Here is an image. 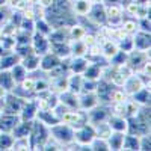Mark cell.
I'll use <instances>...</instances> for the list:
<instances>
[{
  "mask_svg": "<svg viewBox=\"0 0 151 151\" xmlns=\"http://www.w3.org/2000/svg\"><path fill=\"white\" fill-rule=\"evenodd\" d=\"M48 133L52 134L62 147H65L67 144L74 141V129L71 125L62 122V121L52 125V127H48Z\"/></svg>",
  "mask_w": 151,
  "mask_h": 151,
  "instance_id": "1",
  "label": "cell"
},
{
  "mask_svg": "<svg viewBox=\"0 0 151 151\" xmlns=\"http://www.w3.org/2000/svg\"><path fill=\"white\" fill-rule=\"evenodd\" d=\"M110 104L109 103H98L95 107H92L91 110L86 112L88 115V122L91 125H98V124H103L107 121V118L110 116Z\"/></svg>",
  "mask_w": 151,
  "mask_h": 151,
  "instance_id": "2",
  "label": "cell"
},
{
  "mask_svg": "<svg viewBox=\"0 0 151 151\" xmlns=\"http://www.w3.org/2000/svg\"><path fill=\"white\" fill-rule=\"evenodd\" d=\"M94 137H95V129L89 122L74 129V141L79 145H89Z\"/></svg>",
  "mask_w": 151,
  "mask_h": 151,
  "instance_id": "3",
  "label": "cell"
},
{
  "mask_svg": "<svg viewBox=\"0 0 151 151\" xmlns=\"http://www.w3.org/2000/svg\"><path fill=\"white\" fill-rule=\"evenodd\" d=\"M85 17L89 20L91 23H94L95 26H98V27H100V26H104L106 20H107L104 5H103V3H92L89 12H88Z\"/></svg>",
  "mask_w": 151,
  "mask_h": 151,
  "instance_id": "4",
  "label": "cell"
},
{
  "mask_svg": "<svg viewBox=\"0 0 151 151\" xmlns=\"http://www.w3.org/2000/svg\"><path fill=\"white\" fill-rule=\"evenodd\" d=\"M30 44H32L33 53L38 55V56H42L47 52H50V41H48V38L45 35H41V33L35 32L32 35V42Z\"/></svg>",
  "mask_w": 151,
  "mask_h": 151,
  "instance_id": "5",
  "label": "cell"
},
{
  "mask_svg": "<svg viewBox=\"0 0 151 151\" xmlns=\"http://www.w3.org/2000/svg\"><path fill=\"white\" fill-rule=\"evenodd\" d=\"M121 88H124L122 91L127 94L129 97H132L134 92L139 91L141 88H144V83H142V80H141L139 76H137L136 73H133L132 76H129V77L125 79V82H124V85H122Z\"/></svg>",
  "mask_w": 151,
  "mask_h": 151,
  "instance_id": "6",
  "label": "cell"
},
{
  "mask_svg": "<svg viewBox=\"0 0 151 151\" xmlns=\"http://www.w3.org/2000/svg\"><path fill=\"white\" fill-rule=\"evenodd\" d=\"M59 64H60V59H59L55 53H52V52H47L45 55L40 56V70L44 71V73L52 71V70L56 68Z\"/></svg>",
  "mask_w": 151,
  "mask_h": 151,
  "instance_id": "7",
  "label": "cell"
},
{
  "mask_svg": "<svg viewBox=\"0 0 151 151\" xmlns=\"http://www.w3.org/2000/svg\"><path fill=\"white\" fill-rule=\"evenodd\" d=\"M40 122H42L47 127H52V125L60 122L59 116L55 113L53 109H42V110H36V116H35Z\"/></svg>",
  "mask_w": 151,
  "mask_h": 151,
  "instance_id": "8",
  "label": "cell"
},
{
  "mask_svg": "<svg viewBox=\"0 0 151 151\" xmlns=\"http://www.w3.org/2000/svg\"><path fill=\"white\" fill-rule=\"evenodd\" d=\"M107 125L110 127L112 132H118V133H127L129 130V122L125 116H118V115H112L107 118Z\"/></svg>",
  "mask_w": 151,
  "mask_h": 151,
  "instance_id": "9",
  "label": "cell"
},
{
  "mask_svg": "<svg viewBox=\"0 0 151 151\" xmlns=\"http://www.w3.org/2000/svg\"><path fill=\"white\" fill-rule=\"evenodd\" d=\"M100 103V100L95 92H80L79 94V107L83 110H91Z\"/></svg>",
  "mask_w": 151,
  "mask_h": 151,
  "instance_id": "10",
  "label": "cell"
},
{
  "mask_svg": "<svg viewBox=\"0 0 151 151\" xmlns=\"http://www.w3.org/2000/svg\"><path fill=\"white\" fill-rule=\"evenodd\" d=\"M48 41L50 44H67L70 42V33H68V27H58V29H52V32L48 33Z\"/></svg>",
  "mask_w": 151,
  "mask_h": 151,
  "instance_id": "11",
  "label": "cell"
},
{
  "mask_svg": "<svg viewBox=\"0 0 151 151\" xmlns=\"http://www.w3.org/2000/svg\"><path fill=\"white\" fill-rule=\"evenodd\" d=\"M133 36V50H141V52H150V33L137 30Z\"/></svg>",
  "mask_w": 151,
  "mask_h": 151,
  "instance_id": "12",
  "label": "cell"
},
{
  "mask_svg": "<svg viewBox=\"0 0 151 151\" xmlns=\"http://www.w3.org/2000/svg\"><path fill=\"white\" fill-rule=\"evenodd\" d=\"M20 115H9V113H0V132H12L15 125L20 122Z\"/></svg>",
  "mask_w": 151,
  "mask_h": 151,
  "instance_id": "13",
  "label": "cell"
},
{
  "mask_svg": "<svg viewBox=\"0 0 151 151\" xmlns=\"http://www.w3.org/2000/svg\"><path fill=\"white\" fill-rule=\"evenodd\" d=\"M89 64L91 62L88 60L86 56H77V58L71 56L70 58V73H73V74H83Z\"/></svg>",
  "mask_w": 151,
  "mask_h": 151,
  "instance_id": "14",
  "label": "cell"
},
{
  "mask_svg": "<svg viewBox=\"0 0 151 151\" xmlns=\"http://www.w3.org/2000/svg\"><path fill=\"white\" fill-rule=\"evenodd\" d=\"M58 95H59V103L67 106L68 109H80L79 107V94H74L70 89H65L64 92H60Z\"/></svg>",
  "mask_w": 151,
  "mask_h": 151,
  "instance_id": "15",
  "label": "cell"
},
{
  "mask_svg": "<svg viewBox=\"0 0 151 151\" xmlns=\"http://www.w3.org/2000/svg\"><path fill=\"white\" fill-rule=\"evenodd\" d=\"M21 60V58L12 50V52H8L5 53L3 56H0V71H6V70H11L15 64Z\"/></svg>",
  "mask_w": 151,
  "mask_h": 151,
  "instance_id": "16",
  "label": "cell"
},
{
  "mask_svg": "<svg viewBox=\"0 0 151 151\" xmlns=\"http://www.w3.org/2000/svg\"><path fill=\"white\" fill-rule=\"evenodd\" d=\"M70 3H71V9L76 17H85L92 6L89 0H71Z\"/></svg>",
  "mask_w": 151,
  "mask_h": 151,
  "instance_id": "17",
  "label": "cell"
},
{
  "mask_svg": "<svg viewBox=\"0 0 151 151\" xmlns=\"http://www.w3.org/2000/svg\"><path fill=\"white\" fill-rule=\"evenodd\" d=\"M20 64L26 68L27 73H35V71L40 70V56L35 55V53H30L27 56L21 58Z\"/></svg>",
  "mask_w": 151,
  "mask_h": 151,
  "instance_id": "18",
  "label": "cell"
},
{
  "mask_svg": "<svg viewBox=\"0 0 151 151\" xmlns=\"http://www.w3.org/2000/svg\"><path fill=\"white\" fill-rule=\"evenodd\" d=\"M82 83H83V74H68V89L74 94L82 92Z\"/></svg>",
  "mask_w": 151,
  "mask_h": 151,
  "instance_id": "19",
  "label": "cell"
},
{
  "mask_svg": "<svg viewBox=\"0 0 151 151\" xmlns=\"http://www.w3.org/2000/svg\"><path fill=\"white\" fill-rule=\"evenodd\" d=\"M101 65L98 64V62H91L89 65H88V68L85 70L83 73V77L85 79H92V80H100V77H101Z\"/></svg>",
  "mask_w": 151,
  "mask_h": 151,
  "instance_id": "20",
  "label": "cell"
},
{
  "mask_svg": "<svg viewBox=\"0 0 151 151\" xmlns=\"http://www.w3.org/2000/svg\"><path fill=\"white\" fill-rule=\"evenodd\" d=\"M70 52H71V56L77 58V56H85L86 55V50L88 47L85 45V42L82 40H70Z\"/></svg>",
  "mask_w": 151,
  "mask_h": 151,
  "instance_id": "21",
  "label": "cell"
},
{
  "mask_svg": "<svg viewBox=\"0 0 151 151\" xmlns=\"http://www.w3.org/2000/svg\"><path fill=\"white\" fill-rule=\"evenodd\" d=\"M9 73H11V76H12V79H14V82H15V85H18V83H21L24 79L27 77V71H26V68H24L20 62L18 64H15L14 67H12L11 70H9Z\"/></svg>",
  "mask_w": 151,
  "mask_h": 151,
  "instance_id": "22",
  "label": "cell"
},
{
  "mask_svg": "<svg viewBox=\"0 0 151 151\" xmlns=\"http://www.w3.org/2000/svg\"><path fill=\"white\" fill-rule=\"evenodd\" d=\"M121 150H139V136L132 133H124Z\"/></svg>",
  "mask_w": 151,
  "mask_h": 151,
  "instance_id": "23",
  "label": "cell"
},
{
  "mask_svg": "<svg viewBox=\"0 0 151 151\" xmlns=\"http://www.w3.org/2000/svg\"><path fill=\"white\" fill-rule=\"evenodd\" d=\"M118 44H116V41H113V40H107L104 44H101V56L106 59V60H109L113 55H115L116 52H118Z\"/></svg>",
  "mask_w": 151,
  "mask_h": 151,
  "instance_id": "24",
  "label": "cell"
},
{
  "mask_svg": "<svg viewBox=\"0 0 151 151\" xmlns=\"http://www.w3.org/2000/svg\"><path fill=\"white\" fill-rule=\"evenodd\" d=\"M132 98L136 103H139L141 106H150V86L141 88L139 91L132 95Z\"/></svg>",
  "mask_w": 151,
  "mask_h": 151,
  "instance_id": "25",
  "label": "cell"
},
{
  "mask_svg": "<svg viewBox=\"0 0 151 151\" xmlns=\"http://www.w3.org/2000/svg\"><path fill=\"white\" fill-rule=\"evenodd\" d=\"M50 52L55 53L59 59H65V58H70L71 56V52H70V44H50Z\"/></svg>",
  "mask_w": 151,
  "mask_h": 151,
  "instance_id": "26",
  "label": "cell"
},
{
  "mask_svg": "<svg viewBox=\"0 0 151 151\" xmlns=\"http://www.w3.org/2000/svg\"><path fill=\"white\" fill-rule=\"evenodd\" d=\"M125 35H134L137 30H139V26H137V20L136 18H127V20H124L122 18V23H121V26H119Z\"/></svg>",
  "mask_w": 151,
  "mask_h": 151,
  "instance_id": "27",
  "label": "cell"
},
{
  "mask_svg": "<svg viewBox=\"0 0 151 151\" xmlns=\"http://www.w3.org/2000/svg\"><path fill=\"white\" fill-rule=\"evenodd\" d=\"M122 139H124V133H118V132H112V134L107 137V145L109 150H121L122 147Z\"/></svg>",
  "mask_w": 151,
  "mask_h": 151,
  "instance_id": "28",
  "label": "cell"
},
{
  "mask_svg": "<svg viewBox=\"0 0 151 151\" xmlns=\"http://www.w3.org/2000/svg\"><path fill=\"white\" fill-rule=\"evenodd\" d=\"M11 150H32L30 144V137L29 136H23V137H14Z\"/></svg>",
  "mask_w": 151,
  "mask_h": 151,
  "instance_id": "29",
  "label": "cell"
},
{
  "mask_svg": "<svg viewBox=\"0 0 151 151\" xmlns=\"http://www.w3.org/2000/svg\"><path fill=\"white\" fill-rule=\"evenodd\" d=\"M0 86H3L8 92L15 86V82H14V79H12V76H11L9 70L0 71Z\"/></svg>",
  "mask_w": 151,
  "mask_h": 151,
  "instance_id": "30",
  "label": "cell"
},
{
  "mask_svg": "<svg viewBox=\"0 0 151 151\" xmlns=\"http://www.w3.org/2000/svg\"><path fill=\"white\" fill-rule=\"evenodd\" d=\"M35 32L48 36V33L52 32V26H50V24L47 23V20H45V18L35 20Z\"/></svg>",
  "mask_w": 151,
  "mask_h": 151,
  "instance_id": "31",
  "label": "cell"
},
{
  "mask_svg": "<svg viewBox=\"0 0 151 151\" xmlns=\"http://www.w3.org/2000/svg\"><path fill=\"white\" fill-rule=\"evenodd\" d=\"M127 98H129V95L122 89H112V92L109 95V104H112V103H124Z\"/></svg>",
  "mask_w": 151,
  "mask_h": 151,
  "instance_id": "32",
  "label": "cell"
},
{
  "mask_svg": "<svg viewBox=\"0 0 151 151\" xmlns=\"http://www.w3.org/2000/svg\"><path fill=\"white\" fill-rule=\"evenodd\" d=\"M14 136L9 132H0V150H11Z\"/></svg>",
  "mask_w": 151,
  "mask_h": 151,
  "instance_id": "33",
  "label": "cell"
},
{
  "mask_svg": "<svg viewBox=\"0 0 151 151\" xmlns=\"http://www.w3.org/2000/svg\"><path fill=\"white\" fill-rule=\"evenodd\" d=\"M50 91V82L48 79H35V86H33V94H42V92H47Z\"/></svg>",
  "mask_w": 151,
  "mask_h": 151,
  "instance_id": "34",
  "label": "cell"
},
{
  "mask_svg": "<svg viewBox=\"0 0 151 151\" xmlns=\"http://www.w3.org/2000/svg\"><path fill=\"white\" fill-rule=\"evenodd\" d=\"M95 136L97 137H101V139H107V137L112 134V130L107 125V122H103V124H98L95 125Z\"/></svg>",
  "mask_w": 151,
  "mask_h": 151,
  "instance_id": "35",
  "label": "cell"
},
{
  "mask_svg": "<svg viewBox=\"0 0 151 151\" xmlns=\"http://www.w3.org/2000/svg\"><path fill=\"white\" fill-rule=\"evenodd\" d=\"M15 38L14 36H2V40H0V48L3 50V52H12L15 47Z\"/></svg>",
  "mask_w": 151,
  "mask_h": 151,
  "instance_id": "36",
  "label": "cell"
},
{
  "mask_svg": "<svg viewBox=\"0 0 151 151\" xmlns=\"http://www.w3.org/2000/svg\"><path fill=\"white\" fill-rule=\"evenodd\" d=\"M89 150L95 151V150H109V145H107V141L106 139H101V137H94L89 144Z\"/></svg>",
  "mask_w": 151,
  "mask_h": 151,
  "instance_id": "37",
  "label": "cell"
},
{
  "mask_svg": "<svg viewBox=\"0 0 151 151\" xmlns=\"http://www.w3.org/2000/svg\"><path fill=\"white\" fill-rule=\"evenodd\" d=\"M20 30H24L27 33H35V20H27V18H21V23L18 26Z\"/></svg>",
  "mask_w": 151,
  "mask_h": 151,
  "instance_id": "38",
  "label": "cell"
},
{
  "mask_svg": "<svg viewBox=\"0 0 151 151\" xmlns=\"http://www.w3.org/2000/svg\"><path fill=\"white\" fill-rule=\"evenodd\" d=\"M11 14H12V9L9 6H6V5L5 6H0V27H2L5 23L9 21Z\"/></svg>",
  "mask_w": 151,
  "mask_h": 151,
  "instance_id": "39",
  "label": "cell"
},
{
  "mask_svg": "<svg viewBox=\"0 0 151 151\" xmlns=\"http://www.w3.org/2000/svg\"><path fill=\"white\" fill-rule=\"evenodd\" d=\"M24 91H27V92H33V86H35V77H30V76L27 74V77L24 79L21 83H18Z\"/></svg>",
  "mask_w": 151,
  "mask_h": 151,
  "instance_id": "40",
  "label": "cell"
},
{
  "mask_svg": "<svg viewBox=\"0 0 151 151\" xmlns=\"http://www.w3.org/2000/svg\"><path fill=\"white\" fill-rule=\"evenodd\" d=\"M139 150H144V151H150V150H151L150 134H142V136H139Z\"/></svg>",
  "mask_w": 151,
  "mask_h": 151,
  "instance_id": "41",
  "label": "cell"
},
{
  "mask_svg": "<svg viewBox=\"0 0 151 151\" xmlns=\"http://www.w3.org/2000/svg\"><path fill=\"white\" fill-rule=\"evenodd\" d=\"M137 26H139V30L141 32H147L150 33V26H151V23H150V18H139L137 20Z\"/></svg>",
  "mask_w": 151,
  "mask_h": 151,
  "instance_id": "42",
  "label": "cell"
},
{
  "mask_svg": "<svg viewBox=\"0 0 151 151\" xmlns=\"http://www.w3.org/2000/svg\"><path fill=\"white\" fill-rule=\"evenodd\" d=\"M55 3V0H38V5L40 6H42L44 9H47V8H50Z\"/></svg>",
  "mask_w": 151,
  "mask_h": 151,
  "instance_id": "43",
  "label": "cell"
},
{
  "mask_svg": "<svg viewBox=\"0 0 151 151\" xmlns=\"http://www.w3.org/2000/svg\"><path fill=\"white\" fill-rule=\"evenodd\" d=\"M113 3H121V0H103V5H113Z\"/></svg>",
  "mask_w": 151,
  "mask_h": 151,
  "instance_id": "44",
  "label": "cell"
},
{
  "mask_svg": "<svg viewBox=\"0 0 151 151\" xmlns=\"http://www.w3.org/2000/svg\"><path fill=\"white\" fill-rule=\"evenodd\" d=\"M136 5H150V0H133Z\"/></svg>",
  "mask_w": 151,
  "mask_h": 151,
  "instance_id": "45",
  "label": "cell"
},
{
  "mask_svg": "<svg viewBox=\"0 0 151 151\" xmlns=\"http://www.w3.org/2000/svg\"><path fill=\"white\" fill-rule=\"evenodd\" d=\"M24 3H26L27 6H33V5H36L38 3V0H23Z\"/></svg>",
  "mask_w": 151,
  "mask_h": 151,
  "instance_id": "46",
  "label": "cell"
},
{
  "mask_svg": "<svg viewBox=\"0 0 151 151\" xmlns=\"http://www.w3.org/2000/svg\"><path fill=\"white\" fill-rule=\"evenodd\" d=\"M6 94H8V91L5 89L3 86H0V98H5V97H6Z\"/></svg>",
  "mask_w": 151,
  "mask_h": 151,
  "instance_id": "47",
  "label": "cell"
},
{
  "mask_svg": "<svg viewBox=\"0 0 151 151\" xmlns=\"http://www.w3.org/2000/svg\"><path fill=\"white\" fill-rule=\"evenodd\" d=\"M3 110V98H0V113Z\"/></svg>",
  "mask_w": 151,
  "mask_h": 151,
  "instance_id": "48",
  "label": "cell"
},
{
  "mask_svg": "<svg viewBox=\"0 0 151 151\" xmlns=\"http://www.w3.org/2000/svg\"><path fill=\"white\" fill-rule=\"evenodd\" d=\"M91 3H103V0H89Z\"/></svg>",
  "mask_w": 151,
  "mask_h": 151,
  "instance_id": "49",
  "label": "cell"
},
{
  "mask_svg": "<svg viewBox=\"0 0 151 151\" xmlns=\"http://www.w3.org/2000/svg\"><path fill=\"white\" fill-rule=\"evenodd\" d=\"M6 5V0H0V6H5Z\"/></svg>",
  "mask_w": 151,
  "mask_h": 151,
  "instance_id": "50",
  "label": "cell"
},
{
  "mask_svg": "<svg viewBox=\"0 0 151 151\" xmlns=\"http://www.w3.org/2000/svg\"><path fill=\"white\" fill-rule=\"evenodd\" d=\"M68 2H71V0H68Z\"/></svg>",
  "mask_w": 151,
  "mask_h": 151,
  "instance_id": "51",
  "label": "cell"
}]
</instances>
